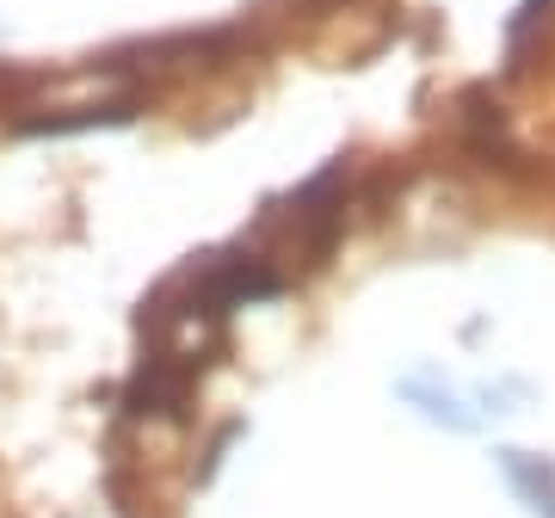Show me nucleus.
Returning <instances> with one entry per match:
<instances>
[{
  "mask_svg": "<svg viewBox=\"0 0 555 518\" xmlns=\"http://www.w3.org/2000/svg\"><path fill=\"white\" fill-rule=\"evenodd\" d=\"M513 481H518V488H531V494H537V500H543V506L555 513V476H550V469L537 476V469H525V463H513ZM543 506H537V513H543Z\"/></svg>",
  "mask_w": 555,
  "mask_h": 518,
  "instance_id": "f257e3e1",
  "label": "nucleus"
},
{
  "mask_svg": "<svg viewBox=\"0 0 555 518\" xmlns=\"http://www.w3.org/2000/svg\"><path fill=\"white\" fill-rule=\"evenodd\" d=\"M543 7H550V0H525V13H518V25H513L518 38H525V31H531V25L543 20Z\"/></svg>",
  "mask_w": 555,
  "mask_h": 518,
  "instance_id": "f03ea898",
  "label": "nucleus"
}]
</instances>
